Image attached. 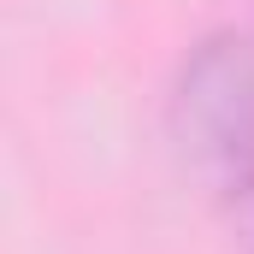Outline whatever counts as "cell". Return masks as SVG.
Wrapping results in <instances>:
<instances>
[{"mask_svg": "<svg viewBox=\"0 0 254 254\" xmlns=\"http://www.w3.org/2000/svg\"><path fill=\"white\" fill-rule=\"evenodd\" d=\"M178 136L190 166L225 201L254 249V36L225 30L201 42L178 77Z\"/></svg>", "mask_w": 254, "mask_h": 254, "instance_id": "cell-1", "label": "cell"}]
</instances>
